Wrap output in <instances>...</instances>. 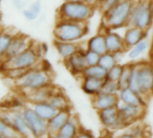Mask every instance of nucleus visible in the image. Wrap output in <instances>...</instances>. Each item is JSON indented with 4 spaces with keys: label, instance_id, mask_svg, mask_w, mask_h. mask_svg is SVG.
Segmentation results:
<instances>
[{
    "label": "nucleus",
    "instance_id": "nucleus-1",
    "mask_svg": "<svg viewBox=\"0 0 153 138\" xmlns=\"http://www.w3.org/2000/svg\"><path fill=\"white\" fill-rule=\"evenodd\" d=\"M38 66L29 69L22 76L13 81L16 89L22 95L52 84L50 71H48Z\"/></svg>",
    "mask_w": 153,
    "mask_h": 138
},
{
    "label": "nucleus",
    "instance_id": "nucleus-2",
    "mask_svg": "<svg viewBox=\"0 0 153 138\" xmlns=\"http://www.w3.org/2000/svg\"><path fill=\"white\" fill-rule=\"evenodd\" d=\"M134 0H121L115 6L103 13L102 23L106 29L118 30L127 27Z\"/></svg>",
    "mask_w": 153,
    "mask_h": 138
},
{
    "label": "nucleus",
    "instance_id": "nucleus-3",
    "mask_svg": "<svg viewBox=\"0 0 153 138\" xmlns=\"http://www.w3.org/2000/svg\"><path fill=\"white\" fill-rule=\"evenodd\" d=\"M89 32L87 22L69 20H56L53 30L55 40L69 42H77Z\"/></svg>",
    "mask_w": 153,
    "mask_h": 138
},
{
    "label": "nucleus",
    "instance_id": "nucleus-4",
    "mask_svg": "<svg viewBox=\"0 0 153 138\" xmlns=\"http://www.w3.org/2000/svg\"><path fill=\"white\" fill-rule=\"evenodd\" d=\"M96 8V5L89 3L65 0L57 9L56 20L88 22Z\"/></svg>",
    "mask_w": 153,
    "mask_h": 138
},
{
    "label": "nucleus",
    "instance_id": "nucleus-5",
    "mask_svg": "<svg viewBox=\"0 0 153 138\" xmlns=\"http://www.w3.org/2000/svg\"><path fill=\"white\" fill-rule=\"evenodd\" d=\"M153 24V16L150 0H138L134 2L127 26H136L148 31Z\"/></svg>",
    "mask_w": 153,
    "mask_h": 138
},
{
    "label": "nucleus",
    "instance_id": "nucleus-6",
    "mask_svg": "<svg viewBox=\"0 0 153 138\" xmlns=\"http://www.w3.org/2000/svg\"><path fill=\"white\" fill-rule=\"evenodd\" d=\"M40 59L41 58L38 56L30 45L29 48L22 51V53L3 61L0 66L2 70L13 68L30 69L37 66L40 63Z\"/></svg>",
    "mask_w": 153,
    "mask_h": 138
},
{
    "label": "nucleus",
    "instance_id": "nucleus-7",
    "mask_svg": "<svg viewBox=\"0 0 153 138\" xmlns=\"http://www.w3.org/2000/svg\"><path fill=\"white\" fill-rule=\"evenodd\" d=\"M0 116L3 120L14 130L19 137H33L21 109L0 110Z\"/></svg>",
    "mask_w": 153,
    "mask_h": 138
},
{
    "label": "nucleus",
    "instance_id": "nucleus-8",
    "mask_svg": "<svg viewBox=\"0 0 153 138\" xmlns=\"http://www.w3.org/2000/svg\"><path fill=\"white\" fill-rule=\"evenodd\" d=\"M136 77L139 93L146 100L153 95V64H136Z\"/></svg>",
    "mask_w": 153,
    "mask_h": 138
},
{
    "label": "nucleus",
    "instance_id": "nucleus-9",
    "mask_svg": "<svg viewBox=\"0 0 153 138\" xmlns=\"http://www.w3.org/2000/svg\"><path fill=\"white\" fill-rule=\"evenodd\" d=\"M21 111L33 137H48V121L39 118L30 105H24L21 107Z\"/></svg>",
    "mask_w": 153,
    "mask_h": 138
},
{
    "label": "nucleus",
    "instance_id": "nucleus-10",
    "mask_svg": "<svg viewBox=\"0 0 153 138\" xmlns=\"http://www.w3.org/2000/svg\"><path fill=\"white\" fill-rule=\"evenodd\" d=\"M118 110V114L121 121L123 122L125 128L137 122L140 120L145 114L144 106H136V105H128L124 104L119 101L117 106Z\"/></svg>",
    "mask_w": 153,
    "mask_h": 138
},
{
    "label": "nucleus",
    "instance_id": "nucleus-11",
    "mask_svg": "<svg viewBox=\"0 0 153 138\" xmlns=\"http://www.w3.org/2000/svg\"><path fill=\"white\" fill-rule=\"evenodd\" d=\"M99 119L101 125L108 130H119L125 128L118 114L117 107H111L98 111Z\"/></svg>",
    "mask_w": 153,
    "mask_h": 138
},
{
    "label": "nucleus",
    "instance_id": "nucleus-12",
    "mask_svg": "<svg viewBox=\"0 0 153 138\" xmlns=\"http://www.w3.org/2000/svg\"><path fill=\"white\" fill-rule=\"evenodd\" d=\"M84 53H85L84 49L79 48L72 56L64 59L65 67L74 76L82 77L84 69L88 66L86 60H85Z\"/></svg>",
    "mask_w": 153,
    "mask_h": 138
},
{
    "label": "nucleus",
    "instance_id": "nucleus-13",
    "mask_svg": "<svg viewBox=\"0 0 153 138\" xmlns=\"http://www.w3.org/2000/svg\"><path fill=\"white\" fill-rule=\"evenodd\" d=\"M32 41L33 40L29 36H27L23 33H21V32H17L13 36V38L11 41V44L6 52L4 61L5 59L11 58V57L22 53V51L26 50L27 48H29L30 47Z\"/></svg>",
    "mask_w": 153,
    "mask_h": 138
},
{
    "label": "nucleus",
    "instance_id": "nucleus-14",
    "mask_svg": "<svg viewBox=\"0 0 153 138\" xmlns=\"http://www.w3.org/2000/svg\"><path fill=\"white\" fill-rule=\"evenodd\" d=\"M108 31L103 33L105 37V43H106V48L108 52L117 54V53H123L126 50L124 43L123 37L114 31V30L107 29Z\"/></svg>",
    "mask_w": 153,
    "mask_h": 138
},
{
    "label": "nucleus",
    "instance_id": "nucleus-15",
    "mask_svg": "<svg viewBox=\"0 0 153 138\" xmlns=\"http://www.w3.org/2000/svg\"><path fill=\"white\" fill-rule=\"evenodd\" d=\"M118 103L119 98L117 94H109L100 92L91 97V105L97 111L111 107H117Z\"/></svg>",
    "mask_w": 153,
    "mask_h": 138
},
{
    "label": "nucleus",
    "instance_id": "nucleus-16",
    "mask_svg": "<svg viewBox=\"0 0 153 138\" xmlns=\"http://www.w3.org/2000/svg\"><path fill=\"white\" fill-rule=\"evenodd\" d=\"M72 112L71 109H65L58 110L55 116H53L48 121V137H56L57 132L59 129L63 127V125L68 120V119L71 117Z\"/></svg>",
    "mask_w": 153,
    "mask_h": 138
},
{
    "label": "nucleus",
    "instance_id": "nucleus-17",
    "mask_svg": "<svg viewBox=\"0 0 153 138\" xmlns=\"http://www.w3.org/2000/svg\"><path fill=\"white\" fill-rule=\"evenodd\" d=\"M119 101L124 104L128 105H136V106H144L146 107V100L137 92L132 90L129 87L120 89L118 92Z\"/></svg>",
    "mask_w": 153,
    "mask_h": 138
},
{
    "label": "nucleus",
    "instance_id": "nucleus-18",
    "mask_svg": "<svg viewBox=\"0 0 153 138\" xmlns=\"http://www.w3.org/2000/svg\"><path fill=\"white\" fill-rule=\"evenodd\" d=\"M147 38V31L142 30L136 26H127L125 34L123 36L124 43L126 50L137 44L142 40Z\"/></svg>",
    "mask_w": 153,
    "mask_h": 138
},
{
    "label": "nucleus",
    "instance_id": "nucleus-19",
    "mask_svg": "<svg viewBox=\"0 0 153 138\" xmlns=\"http://www.w3.org/2000/svg\"><path fill=\"white\" fill-rule=\"evenodd\" d=\"M81 129L79 120L76 116L71 115L68 120L63 125V127L57 132L56 137L58 138H73L77 137Z\"/></svg>",
    "mask_w": 153,
    "mask_h": 138
},
{
    "label": "nucleus",
    "instance_id": "nucleus-20",
    "mask_svg": "<svg viewBox=\"0 0 153 138\" xmlns=\"http://www.w3.org/2000/svg\"><path fill=\"white\" fill-rule=\"evenodd\" d=\"M56 88L52 86V84L44 86L39 89H36L34 91H31L26 94H24V99L28 103H36V102H41L46 101L48 100L51 93L54 92Z\"/></svg>",
    "mask_w": 153,
    "mask_h": 138
},
{
    "label": "nucleus",
    "instance_id": "nucleus-21",
    "mask_svg": "<svg viewBox=\"0 0 153 138\" xmlns=\"http://www.w3.org/2000/svg\"><path fill=\"white\" fill-rule=\"evenodd\" d=\"M30 106L33 109L35 113L39 118H41L42 119H44L46 121H48L58 111L48 101H41V102H36V103H30Z\"/></svg>",
    "mask_w": 153,
    "mask_h": 138
},
{
    "label": "nucleus",
    "instance_id": "nucleus-22",
    "mask_svg": "<svg viewBox=\"0 0 153 138\" xmlns=\"http://www.w3.org/2000/svg\"><path fill=\"white\" fill-rule=\"evenodd\" d=\"M103 82H104V80H100V79H97V78H93V77L83 76V77H82L81 88L84 93L92 97V96L98 94L99 92H100Z\"/></svg>",
    "mask_w": 153,
    "mask_h": 138
},
{
    "label": "nucleus",
    "instance_id": "nucleus-23",
    "mask_svg": "<svg viewBox=\"0 0 153 138\" xmlns=\"http://www.w3.org/2000/svg\"><path fill=\"white\" fill-rule=\"evenodd\" d=\"M54 47L57 52V54L63 58L65 59L75 53L81 47L76 42H69V41H62L54 40Z\"/></svg>",
    "mask_w": 153,
    "mask_h": 138
},
{
    "label": "nucleus",
    "instance_id": "nucleus-24",
    "mask_svg": "<svg viewBox=\"0 0 153 138\" xmlns=\"http://www.w3.org/2000/svg\"><path fill=\"white\" fill-rule=\"evenodd\" d=\"M48 101L52 104L57 110L71 109V103L67 96L59 89H55L54 92L49 96Z\"/></svg>",
    "mask_w": 153,
    "mask_h": 138
},
{
    "label": "nucleus",
    "instance_id": "nucleus-25",
    "mask_svg": "<svg viewBox=\"0 0 153 138\" xmlns=\"http://www.w3.org/2000/svg\"><path fill=\"white\" fill-rule=\"evenodd\" d=\"M42 10V2L41 0H34L28 7L24 8L22 13V16L26 21L34 22L38 20Z\"/></svg>",
    "mask_w": 153,
    "mask_h": 138
},
{
    "label": "nucleus",
    "instance_id": "nucleus-26",
    "mask_svg": "<svg viewBox=\"0 0 153 138\" xmlns=\"http://www.w3.org/2000/svg\"><path fill=\"white\" fill-rule=\"evenodd\" d=\"M16 33L17 32H13V31L11 30L0 31V64L4 61L11 41Z\"/></svg>",
    "mask_w": 153,
    "mask_h": 138
},
{
    "label": "nucleus",
    "instance_id": "nucleus-27",
    "mask_svg": "<svg viewBox=\"0 0 153 138\" xmlns=\"http://www.w3.org/2000/svg\"><path fill=\"white\" fill-rule=\"evenodd\" d=\"M87 48L93 50L100 55L107 52L105 37L103 33H98L92 37H91L87 41Z\"/></svg>",
    "mask_w": 153,
    "mask_h": 138
},
{
    "label": "nucleus",
    "instance_id": "nucleus-28",
    "mask_svg": "<svg viewBox=\"0 0 153 138\" xmlns=\"http://www.w3.org/2000/svg\"><path fill=\"white\" fill-rule=\"evenodd\" d=\"M151 46V42L149 41V40L147 38L142 40L141 41H139L137 44H135L134 46H133L132 48H130L128 49V53L127 56L130 59H136L139 57H141Z\"/></svg>",
    "mask_w": 153,
    "mask_h": 138
},
{
    "label": "nucleus",
    "instance_id": "nucleus-29",
    "mask_svg": "<svg viewBox=\"0 0 153 138\" xmlns=\"http://www.w3.org/2000/svg\"><path fill=\"white\" fill-rule=\"evenodd\" d=\"M107 74H108V70H106L105 68H103L101 66L98 64L94 66H88L84 69L82 77L88 76V77H93L100 80H106Z\"/></svg>",
    "mask_w": 153,
    "mask_h": 138
},
{
    "label": "nucleus",
    "instance_id": "nucleus-30",
    "mask_svg": "<svg viewBox=\"0 0 153 138\" xmlns=\"http://www.w3.org/2000/svg\"><path fill=\"white\" fill-rule=\"evenodd\" d=\"M125 128H127L120 137H121L131 138V137H142L145 135V128L141 124H131Z\"/></svg>",
    "mask_w": 153,
    "mask_h": 138
},
{
    "label": "nucleus",
    "instance_id": "nucleus-31",
    "mask_svg": "<svg viewBox=\"0 0 153 138\" xmlns=\"http://www.w3.org/2000/svg\"><path fill=\"white\" fill-rule=\"evenodd\" d=\"M117 63V59L116 57V55L110 52H105L100 55V60H99V65L101 66L103 68L106 70L110 69L112 66H114Z\"/></svg>",
    "mask_w": 153,
    "mask_h": 138
},
{
    "label": "nucleus",
    "instance_id": "nucleus-32",
    "mask_svg": "<svg viewBox=\"0 0 153 138\" xmlns=\"http://www.w3.org/2000/svg\"><path fill=\"white\" fill-rule=\"evenodd\" d=\"M132 66H133V64L123 66L122 73H121L120 77H119V79L117 81L118 85H119V89H123V88L128 87V83H129L130 75H131Z\"/></svg>",
    "mask_w": 153,
    "mask_h": 138
},
{
    "label": "nucleus",
    "instance_id": "nucleus-33",
    "mask_svg": "<svg viewBox=\"0 0 153 138\" xmlns=\"http://www.w3.org/2000/svg\"><path fill=\"white\" fill-rule=\"evenodd\" d=\"M119 85L117 81H111V80H104L102 88H101V92L105 93H109V94H118L119 92Z\"/></svg>",
    "mask_w": 153,
    "mask_h": 138
},
{
    "label": "nucleus",
    "instance_id": "nucleus-34",
    "mask_svg": "<svg viewBox=\"0 0 153 138\" xmlns=\"http://www.w3.org/2000/svg\"><path fill=\"white\" fill-rule=\"evenodd\" d=\"M0 137H19V136L14 132V130L9 127L0 116Z\"/></svg>",
    "mask_w": 153,
    "mask_h": 138
},
{
    "label": "nucleus",
    "instance_id": "nucleus-35",
    "mask_svg": "<svg viewBox=\"0 0 153 138\" xmlns=\"http://www.w3.org/2000/svg\"><path fill=\"white\" fill-rule=\"evenodd\" d=\"M122 69H123V66L117 63L114 66H112L110 69L108 70V74H107V78L108 80H111V81H118L120 75L122 73Z\"/></svg>",
    "mask_w": 153,
    "mask_h": 138
},
{
    "label": "nucleus",
    "instance_id": "nucleus-36",
    "mask_svg": "<svg viewBox=\"0 0 153 138\" xmlns=\"http://www.w3.org/2000/svg\"><path fill=\"white\" fill-rule=\"evenodd\" d=\"M84 55H85V60H86L87 66H94V65L99 64V60L100 57L99 53L87 48L85 50Z\"/></svg>",
    "mask_w": 153,
    "mask_h": 138
},
{
    "label": "nucleus",
    "instance_id": "nucleus-37",
    "mask_svg": "<svg viewBox=\"0 0 153 138\" xmlns=\"http://www.w3.org/2000/svg\"><path fill=\"white\" fill-rule=\"evenodd\" d=\"M121 0H99L98 4H97V8H99L102 13H105L108 9L115 6Z\"/></svg>",
    "mask_w": 153,
    "mask_h": 138
},
{
    "label": "nucleus",
    "instance_id": "nucleus-38",
    "mask_svg": "<svg viewBox=\"0 0 153 138\" xmlns=\"http://www.w3.org/2000/svg\"><path fill=\"white\" fill-rule=\"evenodd\" d=\"M13 7L17 10H23L27 7V2L25 0H10Z\"/></svg>",
    "mask_w": 153,
    "mask_h": 138
},
{
    "label": "nucleus",
    "instance_id": "nucleus-39",
    "mask_svg": "<svg viewBox=\"0 0 153 138\" xmlns=\"http://www.w3.org/2000/svg\"><path fill=\"white\" fill-rule=\"evenodd\" d=\"M93 136L89 132V131H86V130H81L79 131V134L77 136V137H92Z\"/></svg>",
    "mask_w": 153,
    "mask_h": 138
},
{
    "label": "nucleus",
    "instance_id": "nucleus-40",
    "mask_svg": "<svg viewBox=\"0 0 153 138\" xmlns=\"http://www.w3.org/2000/svg\"><path fill=\"white\" fill-rule=\"evenodd\" d=\"M68 1H75V2H85V3H89L91 4H94L97 6L98 4V0H68Z\"/></svg>",
    "mask_w": 153,
    "mask_h": 138
},
{
    "label": "nucleus",
    "instance_id": "nucleus-41",
    "mask_svg": "<svg viewBox=\"0 0 153 138\" xmlns=\"http://www.w3.org/2000/svg\"><path fill=\"white\" fill-rule=\"evenodd\" d=\"M151 57H152V59H153V40H152V42L151 43Z\"/></svg>",
    "mask_w": 153,
    "mask_h": 138
},
{
    "label": "nucleus",
    "instance_id": "nucleus-42",
    "mask_svg": "<svg viewBox=\"0 0 153 138\" xmlns=\"http://www.w3.org/2000/svg\"><path fill=\"white\" fill-rule=\"evenodd\" d=\"M150 6H151V10H152V13L153 16V0H150Z\"/></svg>",
    "mask_w": 153,
    "mask_h": 138
},
{
    "label": "nucleus",
    "instance_id": "nucleus-43",
    "mask_svg": "<svg viewBox=\"0 0 153 138\" xmlns=\"http://www.w3.org/2000/svg\"><path fill=\"white\" fill-rule=\"evenodd\" d=\"M0 31H1V30H0Z\"/></svg>",
    "mask_w": 153,
    "mask_h": 138
},
{
    "label": "nucleus",
    "instance_id": "nucleus-44",
    "mask_svg": "<svg viewBox=\"0 0 153 138\" xmlns=\"http://www.w3.org/2000/svg\"><path fill=\"white\" fill-rule=\"evenodd\" d=\"M98 1H99V0H98Z\"/></svg>",
    "mask_w": 153,
    "mask_h": 138
}]
</instances>
